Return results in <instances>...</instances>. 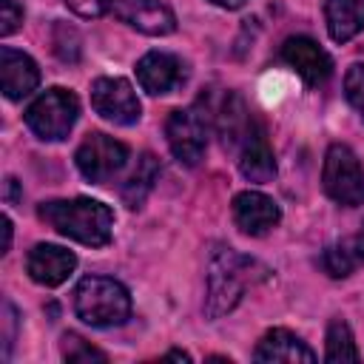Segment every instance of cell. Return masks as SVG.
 Masks as SVG:
<instances>
[{
    "label": "cell",
    "instance_id": "19",
    "mask_svg": "<svg viewBox=\"0 0 364 364\" xmlns=\"http://www.w3.org/2000/svg\"><path fill=\"white\" fill-rule=\"evenodd\" d=\"M250 122H253V117L247 114L245 102H242L236 94H230V97L225 100L222 114H219V131H222L225 145H239V142H242V136L247 134Z\"/></svg>",
    "mask_w": 364,
    "mask_h": 364
},
{
    "label": "cell",
    "instance_id": "4",
    "mask_svg": "<svg viewBox=\"0 0 364 364\" xmlns=\"http://www.w3.org/2000/svg\"><path fill=\"white\" fill-rule=\"evenodd\" d=\"M74 310L91 327H114L128 318L131 296L108 276H85L74 290Z\"/></svg>",
    "mask_w": 364,
    "mask_h": 364
},
{
    "label": "cell",
    "instance_id": "12",
    "mask_svg": "<svg viewBox=\"0 0 364 364\" xmlns=\"http://www.w3.org/2000/svg\"><path fill=\"white\" fill-rule=\"evenodd\" d=\"M279 219H282V210L270 196L259 191H242L233 196V222L242 233L262 236L270 228H276Z\"/></svg>",
    "mask_w": 364,
    "mask_h": 364
},
{
    "label": "cell",
    "instance_id": "11",
    "mask_svg": "<svg viewBox=\"0 0 364 364\" xmlns=\"http://www.w3.org/2000/svg\"><path fill=\"white\" fill-rule=\"evenodd\" d=\"M282 60L299 71V77L307 82V85H321L330 71H333V63L327 57V51L310 40V37H290L284 40L282 46Z\"/></svg>",
    "mask_w": 364,
    "mask_h": 364
},
{
    "label": "cell",
    "instance_id": "29",
    "mask_svg": "<svg viewBox=\"0 0 364 364\" xmlns=\"http://www.w3.org/2000/svg\"><path fill=\"white\" fill-rule=\"evenodd\" d=\"M6 199H9V202L17 199V179H11V176L6 179Z\"/></svg>",
    "mask_w": 364,
    "mask_h": 364
},
{
    "label": "cell",
    "instance_id": "26",
    "mask_svg": "<svg viewBox=\"0 0 364 364\" xmlns=\"http://www.w3.org/2000/svg\"><path fill=\"white\" fill-rule=\"evenodd\" d=\"M3 324H6V333H3V358H9L11 341H14V324H17V313H14L11 301H3Z\"/></svg>",
    "mask_w": 364,
    "mask_h": 364
},
{
    "label": "cell",
    "instance_id": "28",
    "mask_svg": "<svg viewBox=\"0 0 364 364\" xmlns=\"http://www.w3.org/2000/svg\"><path fill=\"white\" fill-rule=\"evenodd\" d=\"M9 247H11V219L3 216V250L0 253H9Z\"/></svg>",
    "mask_w": 364,
    "mask_h": 364
},
{
    "label": "cell",
    "instance_id": "17",
    "mask_svg": "<svg viewBox=\"0 0 364 364\" xmlns=\"http://www.w3.org/2000/svg\"><path fill=\"white\" fill-rule=\"evenodd\" d=\"M324 17L330 37L336 43H347L364 28V0H327Z\"/></svg>",
    "mask_w": 364,
    "mask_h": 364
},
{
    "label": "cell",
    "instance_id": "27",
    "mask_svg": "<svg viewBox=\"0 0 364 364\" xmlns=\"http://www.w3.org/2000/svg\"><path fill=\"white\" fill-rule=\"evenodd\" d=\"M350 247H353V253H355V262L364 264V225H361V230L350 239Z\"/></svg>",
    "mask_w": 364,
    "mask_h": 364
},
{
    "label": "cell",
    "instance_id": "25",
    "mask_svg": "<svg viewBox=\"0 0 364 364\" xmlns=\"http://www.w3.org/2000/svg\"><path fill=\"white\" fill-rule=\"evenodd\" d=\"M23 23V9L17 6V0H0V34L9 37L20 28Z\"/></svg>",
    "mask_w": 364,
    "mask_h": 364
},
{
    "label": "cell",
    "instance_id": "14",
    "mask_svg": "<svg viewBox=\"0 0 364 364\" xmlns=\"http://www.w3.org/2000/svg\"><path fill=\"white\" fill-rule=\"evenodd\" d=\"M74 267H77V256L60 245H34L26 259L28 276L43 287L63 284L74 273Z\"/></svg>",
    "mask_w": 364,
    "mask_h": 364
},
{
    "label": "cell",
    "instance_id": "13",
    "mask_svg": "<svg viewBox=\"0 0 364 364\" xmlns=\"http://www.w3.org/2000/svg\"><path fill=\"white\" fill-rule=\"evenodd\" d=\"M136 80L148 94H171L185 82V65L168 51H148L136 63Z\"/></svg>",
    "mask_w": 364,
    "mask_h": 364
},
{
    "label": "cell",
    "instance_id": "18",
    "mask_svg": "<svg viewBox=\"0 0 364 364\" xmlns=\"http://www.w3.org/2000/svg\"><path fill=\"white\" fill-rule=\"evenodd\" d=\"M159 179V162H156V156L154 154H142L139 159H136V168L131 171V176L125 179V185H122V202L128 205V208H139L142 202H145V196L154 191V182Z\"/></svg>",
    "mask_w": 364,
    "mask_h": 364
},
{
    "label": "cell",
    "instance_id": "5",
    "mask_svg": "<svg viewBox=\"0 0 364 364\" xmlns=\"http://www.w3.org/2000/svg\"><path fill=\"white\" fill-rule=\"evenodd\" d=\"M80 114V102L65 88H48L43 91L28 108H26V125L46 142L65 139L74 128Z\"/></svg>",
    "mask_w": 364,
    "mask_h": 364
},
{
    "label": "cell",
    "instance_id": "22",
    "mask_svg": "<svg viewBox=\"0 0 364 364\" xmlns=\"http://www.w3.org/2000/svg\"><path fill=\"white\" fill-rule=\"evenodd\" d=\"M60 353L68 364H88V361H108V355L97 347H91L82 336L77 333H65L63 336V344H60Z\"/></svg>",
    "mask_w": 364,
    "mask_h": 364
},
{
    "label": "cell",
    "instance_id": "1",
    "mask_svg": "<svg viewBox=\"0 0 364 364\" xmlns=\"http://www.w3.org/2000/svg\"><path fill=\"white\" fill-rule=\"evenodd\" d=\"M37 216L54 228L57 233L88 245V247H102L111 242V228H114V213L108 205L88 199V196H77V199H54V202H43L37 208Z\"/></svg>",
    "mask_w": 364,
    "mask_h": 364
},
{
    "label": "cell",
    "instance_id": "23",
    "mask_svg": "<svg viewBox=\"0 0 364 364\" xmlns=\"http://www.w3.org/2000/svg\"><path fill=\"white\" fill-rule=\"evenodd\" d=\"M51 43H54V54L63 63H77L80 60V34L68 23H57L54 26V40Z\"/></svg>",
    "mask_w": 364,
    "mask_h": 364
},
{
    "label": "cell",
    "instance_id": "3",
    "mask_svg": "<svg viewBox=\"0 0 364 364\" xmlns=\"http://www.w3.org/2000/svg\"><path fill=\"white\" fill-rule=\"evenodd\" d=\"M65 6L74 14L91 17V20L111 14L122 23H128L131 28L151 34V37H162V34H171L176 28L173 11L159 0H65Z\"/></svg>",
    "mask_w": 364,
    "mask_h": 364
},
{
    "label": "cell",
    "instance_id": "2",
    "mask_svg": "<svg viewBox=\"0 0 364 364\" xmlns=\"http://www.w3.org/2000/svg\"><path fill=\"white\" fill-rule=\"evenodd\" d=\"M267 276V267H262L259 262L236 253L233 247H216L210 253L208 262V296H205V316L208 318H219L225 313H230L242 293Z\"/></svg>",
    "mask_w": 364,
    "mask_h": 364
},
{
    "label": "cell",
    "instance_id": "6",
    "mask_svg": "<svg viewBox=\"0 0 364 364\" xmlns=\"http://www.w3.org/2000/svg\"><path fill=\"white\" fill-rule=\"evenodd\" d=\"M321 182H324L327 196L336 199L338 205H344V208L364 205V168L347 145L336 142L327 148Z\"/></svg>",
    "mask_w": 364,
    "mask_h": 364
},
{
    "label": "cell",
    "instance_id": "8",
    "mask_svg": "<svg viewBox=\"0 0 364 364\" xmlns=\"http://www.w3.org/2000/svg\"><path fill=\"white\" fill-rule=\"evenodd\" d=\"M74 159H77L80 173H82L88 182L105 185L111 176H117V173L122 171V165H125V159H128V148H125L119 139L94 131V134H88V136L80 142Z\"/></svg>",
    "mask_w": 364,
    "mask_h": 364
},
{
    "label": "cell",
    "instance_id": "16",
    "mask_svg": "<svg viewBox=\"0 0 364 364\" xmlns=\"http://www.w3.org/2000/svg\"><path fill=\"white\" fill-rule=\"evenodd\" d=\"M253 358L256 361H287V364L307 361L310 364V361H316V353L290 330L276 327V330H267L262 336V341L253 350Z\"/></svg>",
    "mask_w": 364,
    "mask_h": 364
},
{
    "label": "cell",
    "instance_id": "7",
    "mask_svg": "<svg viewBox=\"0 0 364 364\" xmlns=\"http://www.w3.org/2000/svg\"><path fill=\"white\" fill-rule=\"evenodd\" d=\"M165 136L171 145V154L182 162V165H199L205 148H208V117L202 111V105H188V108H176L171 111L168 122H165Z\"/></svg>",
    "mask_w": 364,
    "mask_h": 364
},
{
    "label": "cell",
    "instance_id": "9",
    "mask_svg": "<svg viewBox=\"0 0 364 364\" xmlns=\"http://www.w3.org/2000/svg\"><path fill=\"white\" fill-rule=\"evenodd\" d=\"M91 105L102 119H108L114 125H134L139 119V111H142L131 82L122 80V77H100V80H94Z\"/></svg>",
    "mask_w": 364,
    "mask_h": 364
},
{
    "label": "cell",
    "instance_id": "20",
    "mask_svg": "<svg viewBox=\"0 0 364 364\" xmlns=\"http://www.w3.org/2000/svg\"><path fill=\"white\" fill-rule=\"evenodd\" d=\"M324 358L330 364H344V361H358V347L353 341V333H350V324L344 318H333L330 327H327V353Z\"/></svg>",
    "mask_w": 364,
    "mask_h": 364
},
{
    "label": "cell",
    "instance_id": "31",
    "mask_svg": "<svg viewBox=\"0 0 364 364\" xmlns=\"http://www.w3.org/2000/svg\"><path fill=\"white\" fill-rule=\"evenodd\" d=\"M165 358H179V361H191V355L188 353H182V350H171Z\"/></svg>",
    "mask_w": 364,
    "mask_h": 364
},
{
    "label": "cell",
    "instance_id": "24",
    "mask_svg": "<svg viewBox=\"0 0 364 364\" xmlns=\"http://www.w3.org/2000/svg\"><path fill=\"white\" fill-rule=\"evenodd\" d=\"M344 94H347L350 105L364 117V63L350 65V71L344 77Z\"/></svg>",
    "mask_w": 364,
    "mask_h": 364
},
{
    "label": "cell",
    "instance_id": "15",
    "mask_svg": "<svg viewBox=\"0 0 364 364\" xmlns=\"http://www.w3.org/2000/svg\"><path fill=\"white\" fill-rule=\"evenodd\" d=\"M37 82H40L37 63L28 54L3 46L0 48V85H3V94L9 100H23L26 94H31L37 88Z\"/></svg>",
    "mask_w": 364,
    "mask_h": 364
},
{
    "label": "cell",
    "instance_id": "30",
    "mask_svg": "<svg viewBox=\"0 0 364 364\" xmlns=\"http://www.w3.org/2000/svg\"><path fill=\"white\" fill-rule=\"evenodd\" d=\"M213 6H219V9H239V6H245L247 0H210Z\"/></svg>",
    "mask_w": 364,
    "mask_h": 364
},
{
    "label": "cell",
    "instance_id": "10",
    "mask_svg": "<svg viewBox=\"0 0 364 364\" xmlns=\"http://www.w3.org/2000/svg\"><path fill=\"white\" fill-rule=\"evenodd\" d=\"M239 171L250 182H270L276 176V156H273L267 131L259 119L250 122L247 134L239 142Z\"/></svg>",
    "mask_w": 364,
    "mask_h": 364
},
{
    "label": "cell",
    "instance_id": "21",
    "mask_svg": "<svg viewBox=\"0 0 364 364\" xmlns=\"http://www.w3.org/2000/svg\"><path fill=\"white\" fill-rule=\"evenodd\" d=\"M355 253L350 247V242H338V245H330L324 253H321V267L333 276V279H344L355 270Z\"/></svg>",
    "mask_w": 364,
    "mask_h": 364
}]
</instances>
